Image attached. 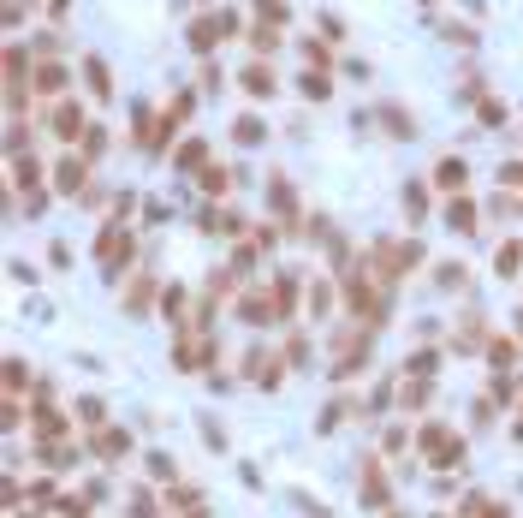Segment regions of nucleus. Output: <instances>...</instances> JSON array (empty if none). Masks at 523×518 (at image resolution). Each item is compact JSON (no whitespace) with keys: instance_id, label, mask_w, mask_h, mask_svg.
I'll use <instances>...</instances> for the list:
<instances>
[{"instance_id":"nucleus-4","label":"nucleus","mask_w":523,"mask_h":518,"mask_svg":"<svg viewBox=\"0 0 523 518\" xmlns=\"http://www.w3.org/2000/svg\"><path fill=\"white\" fill-rule=\"evenodd\" d=\"M101 257H107V269H120V257H125V232H107V239H101Z\"/></svg>"},{"instance_id":"nucleus-6","label":"nucleus","mask_w":523,"mask_h":518,"mask_svg":"<svg viewBox=\"0 0 523 518\" xmlns=\"http://www.w3.org/2000/svg\"><path fill=\"white\" fill-rule=\"evenodd\" d=\"M523 269V244H505L500 250V274H517Z\"/></svg>"},{"instance_id":"nucleus-1","label":"nucleus","mask_w":523,"mask_h":518,"mask_svg":"<svg viewBox=\"0 0 523 518\" xmlns=\"http://www.w3.org/2000/svg\"><path fill=\"white\" fill-rule=\"evenodd\" d=\"M423 447H428L434 465H452V459H458V435H446V429H423Z\"/></svg>"},{"instance_id":"nucleus-3","label":"nucleus","mask_w":523,"mask_h":518,"mask_svg":"<svg viewBox=\"0 0 523 518\" xmlns=\"http://www.w3.org/2000/svg\"><path fill=\"white\" fill-rule=\"evenodd\" d=\"M244 90H250V95H268V90H274V78H268V66H250V72H244Z\"/></svg>"},{"instance_id":"nucleus-5","label":"nucleus","mask_w":523,"mask_h":518,"mask_svg":"<svg viewBox=\"0 0 523 518\" xmlns=\"http://www.w3.org/2000/svg\"><path fill=\"white\" fill-rule=\"evenodd\" d=\"M60 185H65V191L83 185V161H60Z\"/></svg>"},{"instance_id":"nucleus-7","label":"nucleus","mask_w":523,"mask_h":518,"mask_svg":"<svg viewBox=\"0 0 523 518\" xmlns=\"http://www.w3.org/2000/svg\"><path fill=\"white\" fill-rule=\"evenodd\" d=\"M60 83H65V72H60V66H42V72H36V90H48V95H54Z\"/></svg>"},{"instance_id":"nucleus-2","label":"nucleus","mask_w":523,"mask_h":518,"mask_svg":"<svg viewBox=\"0 0 523 518\" xmlns=\"http://www.w3.org/2000/svg\"><path fill=\"white\" fill-rule=\"evenodd\" d=\"M54 131H60V138H78V131H83V113H78V108H54Z\"/></svg>"},{"instance_id":"nucleus-9","label":"nucleus","mask_w":523,"mask_h":518,"mask_svg":"<svg viewBox=\"0 0 523 518\" xmlns=\"http://www.w3.org/2000/svg\"><path fill=\"white\" fill-rule=\"evenodd\" d=\"M452 227L470 232V227H476V209H470V203H452Z\"/></svg>"},{"instance_id":"nucleus-8","label":"nucleus","mask_w":523,"mask_h":518,"mask_svg":"<svg viewBox=\"0 0 523 518\" xmlns=\"http://www.w3.org/2000/svg\"><path fill=\"white\" fill-rule=\"evenodd\" d=\"M440 185H452V191L464 185V161H440Z\"/></svg>"}]
</instances>
